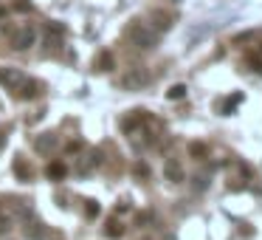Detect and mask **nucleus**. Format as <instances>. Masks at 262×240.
<instances>
[{"instance_id": "13", "label": "nucleus", "mask_w": 262, "mask_h": 240, "mask_svg": "<svg viewBox=\"0 0 262 240\" xmlns=\"http://www.w3.org/2000/svg\"><path fill=\"white\" fill-rule=\"evenodd\" d=\"M14 175H17L20 181H31V170L23 164V159H14Z\"/></svg>"}, {"instance_id": "6", "label": "nucleus", "mask_w": 262, "mask_h": 240, "mask_svg": "<svg viewBox=\"0 0 262 240\" xmlns=\"http://www.w3.org/2000/svg\"><path fill=\"white\" fill-rule=\"evenodd\" d=\"M164 178L172 184H181L186 175H183V167H181V161L178 159H167L164 161Z\"/></svg>"}, {"instance_id": "4", "label": "nucleus", "mask_w": 262, "mask_h": 240, "mask_svg": "<svg viewBox=\"0 0 262 240\" xmlns=\"http://www.w3.org/2000/svg\"><path fill=\"white\" fill-rule=\"evenodd\" d=\"M34 43H37V28L34 26H23L20 31L12 34V48L14 51H25V48H31Z\"/></svg>"}, {"instance_id": "11", "label": "nucleus", "mask_w": 262, "mask_h": 240, "mask_svg": "<svg viewBox=\"0 0 262 240\" xmlns=\"http://www.w3.org/2000/svg\"><path fill=\"white\" fill-rule=\"evenodd\" d=\"M96 68H99V71H113L116 68L113 54H110V51H102V54H99V59H96Z\"/></svg>"}, {"instance_id": "16", "label": "nucleus", "mask_w": 262, "mask_h": 240, "mask_svg": "<svg viewBox=\"0 0 262 240\" xmlns=\"http://www.w3.org/2000/svg\"><path fill=\"white\" fill-rule=\"evenodd\" d=\"M248 65H251V71L262 74V48H260V51H251V54H248Z\"/></svg>"}, {"instance_id": "2", "label": "nucleus", "mask_w": 262, "mask_h": 240, "mask_svg": "<svg viewBox=\"0 0 262 240\" xmlns=\"http://www.w3.org/2000/svg\"><path fill=\"white\" fill-rule=\"evenodd\" d=\"M104 161V153L96 147H88V150H79V156H76V161H73V172L76 175H91L96 167H102Z\"/></svg>"}, {"instance_id": "25", "label": "nucleus", "mask_w": 262, "mask_h": 240, "mask_svg": "<svg viewBox=\"0 0 262 240\" xmlns=\"http://www.w3.org/2000/svg\"><path fill=\"white\" fill-rule=\"evenodd\" d=\"M127 209H130V204H116V215H119V212H127Z\"/></svg>"}, {"instance_id": "5", "label": "nucleus", "mask_w": 262, "mask_h": 240, "mask_svg": "<svg viewBox=\"0 0 262 240\" xmlns=\"http://www.w3.org/2000/svg\"><path fill=\"white\" fill-rule=\"evenodd\" d=\"M25 82V74L17 68H0V85H6V88H12V91H20Z\"/></svg>"}, {"instance_id": "26", "label": "nucleus", "mask_w": 262, "mask_h": 240, "mask_svg": "<svg viewBox=\"0 0 262 240\" xmlns=\"http://www.w3.org/2000/svg\"><path fill=\"white\" fill-rule=\"evenodd\" d=\"M3 144H6V130L0 127V150H3Z\"/></svg>"}, {"instance_id": "24", "label": "nucleus", "mask_w": 262, "mask_h": 240, "mask_svg": "<svg viewBox=\"0 0 262 240\" xmlns=\"http://www.w3.org/2000/svg\"><path fill=\"white\" fill-rule=\"evenodd\" d=\"M79 150H82V141H71V144H68V153H73V156H76Z\"/></svg>"}, {"instance_id": "14", "label": "nucleus", "mask_w": 262, "mask_h": 240, "mask_svg": "<svg viewBox=\"0 0 262 240\" xmlns=\"http://www.w3.org/2000/svg\"><path fill=\"white\" fill-rule=\"evenodd\" d=\"M20 99H34L37 96V82H31V80H25L23 82V88H20Z\"/></svg>"}, {"instance_id": "3", "label": "nucleus", "mask_w": 262, "mask_h": 240, "mask_svg": "<svg viewBox=\"0 0 262 240\" xmlns=\"http://www.w3.org/2000/svg\"><path fill=\"white\" fill-rule=\"evenodd\" d=\"M147 82H149V71L141 68V65H133V68H127L119 77V88L121 91H141Z\"/></svg>"}, {"instance_id": "20", "label": "nucleus", "mask_w": 262, "mask_h": 240, "mask_svg": "<svg viewBox=\"0 0 262 240\" xmlns=\"http://www.w3.org/2000/svg\"><path fill=\"white\" fill-rule=\"evenodd\" d=\"M133 175H136V178H147V175H149V167L144 164V161H138L136 167H133Z\"/></svg>"}, {"instance_id": "9", "label": "nucleus", "mask_w": 262, "mask_h": 240, "mask_svg": "<svg viewBox=\"0 0 262 240\" xmlns=\"http://www.w3.org/2000/svg\"><path fill=\"white\" fill-rule=\"evenodd\" d=\"M25 238L28 240H46L48 238V232H46V226L40 223V220H25Z\"/></svg>"}, {"instance_id": "12", "label": "nucleus", "mask_w": 262, "mask_h": 240, "mask_svg": "<svg viewBox=\"0 0 262 240\" xmlns=\"http://www.w3.org/2000/svg\"><path fill=\"white\" fill-rule=\"evenodd\" d=\"M189 156H192V159H206V156H209V147H206L203 141H192V144H189Z\"/></svg>"}, {"instance_id": "17", "label": "nucleus", "mask_w": 262, "mask_h": 240, "mask_svg": "<svg viewBox=\"0 0 262 240\" xmlns=\"http://www.w3.org/2000/svg\"><path fill=\"white\" fill-rule=\"evenodd\" d=\"M239 102H242V96L237 93L234 99H228V102H223V105H220V113H223V116H231V113H234V107H237Z\"/></svg>"}, {"instance_id": "8", "label": "nucleus", "mask_w": 262, "mask_h": 240, "mask_svg": "<svg viewBox=\"0 0 262 240\" xmlns=\"http://www.w3.org/2000/svg\"><path fill=\"white\" fill-rule=\"evenodd\" d=\"M57 144H59V138L54 136V133H43V136H40V138L34 141L37 153H43V156H46V153H51V150L57 147Z\"/></svg>"}, {"instance_id": "19", "label": "nucleus", "mask_w": 262, "mask_h": 240, "mask_svg": "<svg viewBox=\"0 0 262 240\" xmlns=\"http://www.w3.org/2000/svg\"><path fill=\"white\" fill-rule=\"evenodd\" d=\"M12 215H6V212H0V235H6L9 229H12Z\"/></svg>"}, {"instance_id": "18", "label": "nucleus", "mask_w": 262, "mask_h": 240, "mask_svg": "<svg viewBox=\"0 0 262 240\" xmlns=\"http://www.w3.org/2000/svg\"><path fill=\"white\" fill-rule=\"evenodd\" d=\"M99 212H102V206H99V201H93V198H88V201H85V215H88V217H96Z\"/></svg>"}, {"instance_id": "7", "label": "nucleus", "mask_w": 262, "mask_h": 240, "mask_svg": "<svg viewBox=\"0 0 262 240\" xmlns=\"http://www.w3.org/2000/svg\"><path fill=\"white\" fill-rule=\"evenodd\" d=\"M65 175H68V164H65V161H51V164L46 167L48 181H62Z\"/></svg>"}, {"instance_id": "1", "label": "nucleus", "mask_w": 262, "mask_h": 240, "mask_svg": "<svg viewBox=\"0 0 262 240\" xmlns=\"http://www.w3.org/2000/svg\"><path fill=\"white\" fill-rule=\"evenodd\" d=\"M127 40L136 48H141V51H152V48L158 46V28L136 20V23H130V28H127Z\"/></svg>"}, {"instance_id": "27", "label": "nucleus", "mask_w": 262, "mask_h": 240, "mask_svg": "<svg viewBox=\"0 0 262 240\" xmlns=\"http://www.w3.org/2000/svg\"><path fill=\"white\" fill-rule=\"evenodd\" d=\"M3 14H6V12H3V6H0V17H3Z\"/></svg>"}, {"instance_id": "10", "label": "nucleus", "mask_w": 262, "mask_h": 240, "mask_svg": "<svg viewBox=\"0 0 262 240\" xmlns=\"http://www.w3.org/2000/svg\"><path fill=\"white\" fill-rule=\"evenodd\" d=\"M104 235H107V238H121V235H124V223H121L119 217H110V220L104 223Z\"/></svg>"}, {"instance_id": "21", "label": "nucleus", "mask_w": 262, "mask_h": 240, "mask_svg": "<svg viewBox=\"0 0 262 240\" xmlns=\"http://www.w3.org/2000/svg\"><path fill=\"white\" fill-rule=\"evenodd\" d=\"M48 34H57V37H62V34H65V28H62L59 23H48Z\"/></svg>"}, {"instance_id": "23", "label": "nucleus", "mask_w": 262, "mask_h": 240, "mask_svg": "<svg viewBox=\"0 0 262 240\" xmlns=\"http://www.w3.org/2000/svg\"><path fill=\"white\" fill-rule=\"evenodd\" d=\"M251 37H254V31H242V34H237L231 43H245V40H251Z\"/></svg>"}, {"instance_id": "15", "label": "nucleus", "mask_w": 262, "mask_h": 240, "mask_svg": "<svg viewBox=\"0 0 262 240\" xmlns=\"http://www.w3.org/2000/svg\"><path fill=\"white\" fill-rule=\"evenodd\" d=\"M186 91H189V88H186L183 82H178V85H172L169 91H167V96H169L172 102H178V99H183V96H186Z\"/></svg>"}, {"instance_id": "22", "label": "nucleus", "mask_w": 262, "mask_h": 240, "mask_svg": "<svg viewBox=\"0 0 262 240\" xmlns=\"http://www.w3.org/2000/svg\"><path fill=\"white\" fill-rule=\"evenodd\" d=\"M192 187L197 189V192H200V189L206 187V175H194V184H192Z\"/></svg>"}]
</instances>
